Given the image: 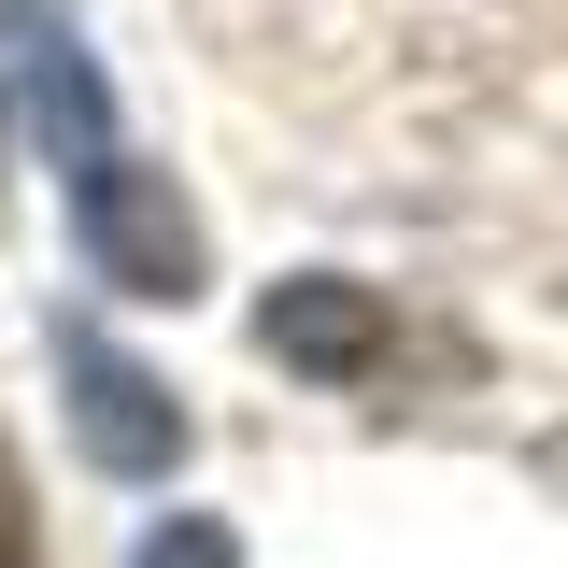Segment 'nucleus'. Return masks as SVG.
Returning a JSON list of instances; mask_svg holds the SVG:
<instances>
[{"mask_svg":"<svg viewBox=\"0 0 568 568\" xmlns=\"http://www.w3.org/2000/svg\"><path fill=\"white\" fill-rule=\"evenodd\" d=\"M58 384H71V440H85L114 484L185 469V413H171V384H156V369H129L85 313H58Z\"/></svg>","mask_w":568,"mask_h":568,"instance_id":"nucleus-2","label":"nucleus"},{"mask_svg":"<svg viewBox=\"0 0 568 568\" xmlns=\"http://www.w3.org/2000/svg\"><path fill=\"white\" fill-rule=\"evenodd\" d=\"M384 298L369 284H284L271 298V355H298V369H327V384H369L384 369Z\"/></svg>","mask_w":568,"mask_h":568,"instance_id":"nucleus-3","label":"nucleus"},{"mask_svg":"<svg viewBox=\"0 0 568 568\" xmlns=\"http://www.w3.org/2000/svg\"><path fill=\"white\" fill-rule=\"evenodd\" d=\"M0 568H43V526H29V469H14V440H0Z\"/></svg>","mask_w":568,"mask_h":568,"instance_id":"nucleus-5","label":"nucleus"},{"mask_svg":"<svg viewBox=\"0 0 568 568\" xmlns=\"http://www.w3.org/2000/svg\"><path fill=\"white\" fill-rule=\"evenodd\" d=\"M0 85H14V114H29V156L58 171L85 256L114 284H142V298H200V227H185V200L129 156L114 85H100V58H85V29H71L58 0H0Z\"/></svg>","mask_w":568,"mask_h":568,"instance_id":"nucleus-1","label":"nucleus"},{"mask_svg":"<svg viewBox=\"0 0 568 568\" xmlns=\"http://www.w3.org/2000/svg\"><path fill=\"white\" fill-rule=\"evenodd\" d=\"M129 568H242V540H227L213 511H171V526H156V540H142Z\"/></svg>","mask_w":568,"mask_h":568,"instance_id":"nucleus-4","label":"nucleus"}]
</instances>
